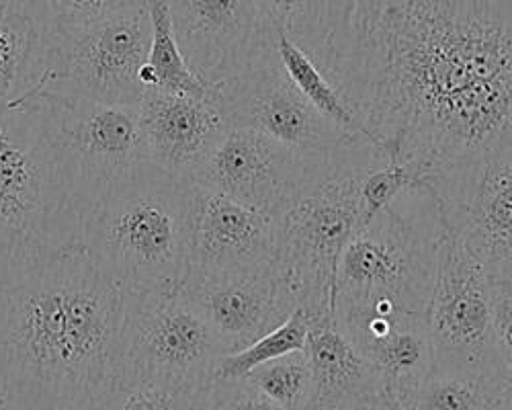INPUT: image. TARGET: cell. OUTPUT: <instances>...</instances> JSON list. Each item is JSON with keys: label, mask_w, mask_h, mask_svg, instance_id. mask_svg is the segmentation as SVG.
Here are the masks:
<instances>
[{"label": "cell", "mask_w": 512, "mask_h": 410, "mask_svg": "<svg viewBox=\"0 0 512 410\" xmlns=\"http://www.w3.org/2000/svg\"><path fill=\"white\" fill-rule=\"evenodd\" d=\"M314 62L367 140L424 179L512 156V0H330Z\"/></svg>", "instance_id": "obj_1"}, {"label": "cell", "mask_w": 512, "mask_h": 410, "mask_svg": "<svg viewBox=\"0 0 512 410\" xmlns=\"http://www.w3.org/2000/svg\"><path fill=\"white\" fill-rule=\"evenodd\" d=\"M123 314L125 294L82 246L0 287L5 410H105Z\"/></svg>", "instance_id": "obj_2"}, {"label": "cell", "mask_w": 512, "mask_h": 410, "mask_svg": "<svg viewBox=\"0 0 512 410\" xmlns=\"http://www.w3.org/2000/svg\"><path fill=\"white\" fill-rule=\"evenodd\" d=\"M383 154L367 140L308 154L306 171L271 214L273 275L287 310L310 320L332 312L340 255L361 228L359 185Z\"/></svg>", "instance_id": "obj_3"}, {"label": "cell", "mask_w": 512, "mask_h": 410, "mask_svg": "<svg viewBox=\"0 0 512 410\" xmlns=\"http://www.w3.org/2000/svg\"><path fill=\"white\" fill-rule=\"evenodd\" d=\"M193 195L142 160L97 201L80 246L125 296L177 292L193 265Z\"/></svg>", "instance_id": "obj_4"}, {"label": "cell", "mask_w": 512, "mask_h": 410, "mask_svg": "<svg viewBox=\"0 0 512 410\" xmlns=\"http://www.w3.org/2000/svg\"><path fill=\"white\" fill-rule=\"evenodd\" d=\"M82 216L39 111H0V287L80 246Z\"/></svg>", "instance_id": "obj_5"}, {"label": "cell", "mask_w": 512, "mask_h": 410, "mask_svg": "<svg viewBox=\"0 0 512 410\" xmlns=\"http://www.w3.org/2000/svg\"><path fill=\"white\" fill-rule=\"evenodd\" d=\"M435 212L416 218L402 212L396 199L353 234L336 269L334 316L373 306L426 314L443 236Z\"/></svg>", "instance_id": "obj_6"}, {"label": "cell", "mask_w": 512, "mask_h": 410, "mask_svg": "<svg viewBox=\"0 0 512 410\" xmlns=\"http://www.w3.org/2000/svg\"><path fill=\"white\" fill-rule=\"evenodd\" d=\"M226 355L181 290L125 296L121 380L152 382L195 400Z\"/></svg>", "instance_id": "obj_7"}, {"label": "cell", "mask_w": 512, "mask_h": 410, "mask_svg": "<svg viewBox=\"0 0 512 410\" xmlns=\"http://www.w3.org/2000/svg\"><path fill=\"white\" fill-rule=\"evenodd\" d=\"M29 101L44 119L87 222L103 193L146 160L136 107L35 93Z\"/></svg>", "instance_id": "obj_8"}, {"label": "cell", "mask_w": 512, "mask_h": 410, "mask_svg": "<svg viewBox=\"0 0 512 410\" xmlns=\"http://www.w3.org/2000/svg\"><path fill=\"white\" fill-rule=\"evenodd\" d=\"M152 25L148 3L125 7L72 33H58L50 68L37 93L138 107Z\"/></svg>", "instance_id": "obj_9"}, {"label": "cell", "mask_w": 512, "mask_h": 410, "mask_svg": "<svg viewBox=\"0 0 512 410\" xmlns=\"http://www.w3.org/2000/svg\"><path fill=\"white\" fill-rule=\"evenodd\" d=\"M426 326L433 347V374H502L504 357L492 328V279L445 230Z\"/></svg>", "instance_id": "obj_10"}, {"label": "cell", "mask_w": 512, "mask_h": 410, "mask_svg": "<svg viewBox=\"0 0 512 410\" xmlns=\"http://www.w3.org/2000/svg\"><path fill=\"white\" fill-rule=\"evenodd\" d=\"M445 232L492 281L512 279V156H488L426 175Z\"/></svg>", "instance_id": "obj_11"}, {"label": "cell", "mask_w": 512, "mask_h": 410, "mask_svg": "<svg viewBox=\"0 0 512 410\" xmlns=\"http://www.w3.org/2000/svg\"><path fill=\"white\" fill-rule=\"evenodd\" d=\"M226 128L269 136L297 152H326L361 140L340 132L324 119L285 76L275 46L244 74L211 89Z\"/></svg>", "instance_id": "obj_12"}, {"label": "cell", "mask_w": 512, "mask_h": 410, "mask_svg": "<svg viewBox=\"0 0 512 410\" xmlns=\"http://www.w3.org/2000/svg\"><path fill=\"white\" fill-rule=\"evenodd\" d=\"M168 9L187 66L209 89L244 74L275 46L259 0H168Z\"/></svg>", "instance_id": "obj_13"}, {"label": "cell", "mask_w": 512, "mask_h": 410, "mask_svg": "<svg viewBox=\"0 0 512 410\" xmlns=\"http://www.w3.org/2000/svg\"><path fill=\"white\" fill-rule=\"evenodd\" d=\"M306 162V152L291 150L269 136L226 128L197 164L189 183L273 214L300 183Z\"/></svg>", "instance_id": "obj_14"}, {"label": "cell", "mask_w": 512, "mask_h": 410, "mask_svg": "<svg viewBox=\"0 0 512 410\" xmlns=\"http://www.w3.org/2000/svg\"><path fill=\"white\" fill-rule=\"evenodd\" d=\"M181 292L205 318L228 355L259 341L291 316L281 300L273 265L240 271L191 267Z\"/></svg>", "instance_id": "obj_15"}, {"label": "cell", "mask_w": 512, "mask_h": 410, "mask_svg": "<svg viewBox=\"0 0 512 410\" xmlns=\"http://www.w3.org/2000/svg\"><path fill=\"white\" fill-rule=\"evenodd\" d=\"M136 111L146 160L185 181L226 132V121L211 93L191 97L144 89Z\"/></svg>", "instance_id": "obj_16"}, {"label": "cell", "mask_w": 512, "mask_h": 410, "mask_svg": "<svg viewBox=\"0 0 512 410\" xmlns=\"http://www.w3.org/2000/svg\"><path fill=\"white\" fill-rule=\"evenodd\" d=\"M334 318L355 349L377 369L390 400L433 374L426 314L373 306Z\"/></svg>", "instance_id": "obj_17"}, {"label": "cell", "mask_w": 512, "mask_h": 410, "mask_svg": "<svg viewBox=\"0 0 512 410\" xmlns=\"http://www.w3.org/2000/svg\"><path fill=\"white\" fill-rule=\"evenodd\" d=\"M269 265H273L271 214L195 187L191 267L240 271Z\"/></svg>", "instance_id": "obj_18"}, {"label": "cell", "mask_w": 512, "mask_h": 410, "mask_svg": "<svg viewBox=\"0 0 512 410\" xmlns=\"http://www.w3.org/2000/svg\"><path fill=\"white\" fill-rule=\"evenodd\" d=\"M56 41L46 0H0V111L41 89Z\"/></svg>", "instance_id": "obj_19"}, {"label": "cell", "mask_w": 512, "mask_h": 410, "mask_svg": "<svg viewBox=\"0 0 512 410\" xmlns=\"http://www.w3.org/2000/svg\"><path fill=\"white\" fill-rule=\"evenodd\" d=\"M304 351L314 378L312 410L386 396L377 369L340 331L334 314L312 320Z\"/></svg>", "instance_id": "obj_20"}, {"label": "cell", "mask_w": 512, "mask_h": 410, "mask_svg": "<svg viewBox=\"0 0 512 410\" xmlns=\"http://www.w3.org/2000/svg\"><path fill=\"white\" fill-rule=\"evenodd\" d=\"M398 410H510L512 396L502 374H431L392 400Z\"/></svg>", "instance_id": "obj_21"}, {"label": "cell", "mask_w": 512, "mask_h": 410, "mask_svg": "<svg viewBox=\"0 0 512 410\" xmlns=\"http://www.w3.org/2000/svg\"><path fill=\"white\" fill-rule=\"evenodd\" d=\"M275 50L285 76L291 80L297 93L340 132L351 138L367 140L361 121L357 119L353 109L302 48H297L285 33L275 31Z\"/></svg>", "instance_id": "obj_22"}, {"label": "cell", "mask_w": 512, "mask_h": 410, "mask_svg": "<svg viewBox=\"0 0 512 410\" xmlns=\"http://www.w3.org/2000/svg\"><path fill=\"white\" fill-rule=\"evenodd\" d=\"M148 15L152 37L148 60L140 70L142 87L191 97H209L211 89L191 72L181 54L173 23H170L168 0H148Z\"/></svg>", "instance_id": "obj_23"}, {"label": "cell", "mask_w": 512, "mask_h": 410, "mask_svg": "<svg viewBox=\"0 0 512 410\" xmlns=\"http://www.w3.org/2000/svg\"><path fill=\"white\" fill-rule=\"evenodd\" d=\"M281 410H312L314 378L306 351H293L244 376Z\"/></svg>", "instance_id": "obj_24"}, {"label": "cell", "mask_w": 512, "mask_h": 410, "mask_svg": "<svg viewBox=\"0 0 512 410\" xmlns=\"http://www.w3.org/2000/svg\"><path fill=\"white\" fill-rule=\"evenodd\" d=\"M310 326V316L304 310H295L275 331L267 333L242 351L226 355L218 365L216 378H244L259 365H265L293 351H304Z\"/></svg>", "instance_id": "obj_25"}, {"label": "cell", "mask_w": 512, "mask_h": 410, "mask_svg": "<svg viewBox=\"0 0 512 410\" xmlns=\"http://www.w3.org/2000/svg\"><path fill=\"white\" fill-rule=\"evenodd\" d=\"M259 5L273 31L285 33L312 60L320 54L330 0H259Z\"/></svg>", "instance_id": "obj_26"}, {"label": "cell", "mask_w": 512, "mask_h": 410, "mask_svg": "<svg viewBox=\"0 0 512 410\" xmlns=\"http://www.w3.org/2000/svg\"><path fill=\"white\" fill-rule=\"evenodd\" d=\"M424 175L418 167L408 162H394L381 156L363 173L359 185L361 226L371 222L408 189L422 187Z\"/></svg>", "instance_id": "obj_27"}, {"label": "cell", "mask_w": 512, "mask_h": 410, "mask_svg": "<svg viewBox=\"0 0 512 410\" xmlns=\"http://www.w3.org/2000/svg\"><path fill=\"white\" fill-rule=\"evenodd\" d=\"M195 410H281L246 378H213L195 400Z\"/></svg>", "instance_id": "obj_28"}, {"label": "cell", "mask_w": 512, "mask_h": 410, "mask_svg": "<svg viewBox=\"0 0 512 410\" xmlns=\"http://www.w3.org/2000/svg\"><path fill=\"white\" fill-rule=\"evenodd\" d=\"M189 404H193L189 396L170 388L144 380H121L105 410H183Z\"/></svg>", "instance_id": "obj_29"}, {"label": "cell", "mask_w": 512, "mask_h": 410, "mask_svg": "<svg viewBox=\"0 0 512 410\" xmlns=\"http://www.w3.org/2000/svg\"><path fill=\"white\" fill-rule=\"evenodd\" d=\"M46 5L56 31L72 33L91 27L136 3H130V0H46Z\"/></svg>", "instance_id": "obj_30"}, {"label": "cell", "mask_w": 512, "mask_h": 410, "mask_svg": "<svg viewBox=\"0 0 512 410\" xmlns=\"http://www.w3.org/2000/svg\"><path fill=\"white\" fill-rule=\"evenodd\" d=\"M492 328L502 357L512 355V279L492 281Z\"/></svg>", "instance_id": "obj_31"}, {"label": "cell", "mask_w": 512, "mask_h": 410, "mask_svg": "<svg viewBox=\"0 0 512 410\" xmlns=\"http://www.w3.org/2000/svg\"><path fill=\"white\" fill-rule=\"evenodd\" d=\"M324 410H398V408L388 396H379V398L359 400V402L334 406V408H324Z\"/></svg>", "instance_id": "obj_32"}, {"label": "cell", "mask_w": 512, "mask_h": 410, "mask_svg": "<svg viewBox=\"0 0 512 410\" xmlns=\"http://www.w3.org/2000/svg\"><path fill=\"white\" fill-rule=\"evenodd\" d=\"M502 378L508 386V392L512 396V355H506L504 357V363H502Z\"/></svg>", "instance_id": "obj_33"}, {"label": "cell", "mask_w": 512, "mask_h": 410, "mask_svg": "<svg viewBox=\"0 0 512 410\" xmlns=\"http://www.w3.org/2000/svg\"><path fill=\"white\" fill-rule=\"evenodd\" d=\"M0 410H5V392H3V386H0Z\"/></svg>", "instance_id": "obj_34"}, {"label": "cell", "mask_w": 512, "mask_h": 410, "mask_svg": "<svg viewBox=\"0 0 512 410\" xmlns=\"http://www.w3.org/2000/svg\"><path fill=\"white\" fill-rule=\"evenodd\" d=\"M130 3H148V0H130Z\"/></svg>", "instance_id": "obj_35"}, {"label": "cell", "mask_w": 512, "mask_h": 410, "mask_svg": "<svg viewBox=\"0 0 512 410\" xmlns=\"http://www.w3.org/2000/svg\"><path fill=\"white\" fill-rule=\"evenodd\" d=\"M183 410H195V408H193V404H189V406H187V408H183Z\"/></svg>", "instance_id": "obj_36"}, {"label": "cell", "mask_w": 512, "mask_h": 410, "mask_svg": "<svg viewBox=\"0 0 512 410\" xmlns=\"http://www.w3.org/2000/svg\"><path fill=\"white\" fill-rule=\"evenodd\" d=\"M510 410H512V408H510Z\"/></svg>", "instance_id": "obj_37"}]
</instances>
